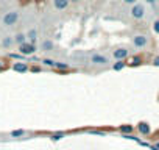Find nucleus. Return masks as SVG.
<instances>
[{
	"mask_svg": "<svg viewBox=\"0 0 159 150\" xmlns=\"http://www.w3.org/2000/svg\"><path fill=\"white\" fill-rule=\"evenodd\" d=\"M129 14H131V17H133L134 21H140V19L145 17V7H143L142 3H136V5L131 7Z\"/></svg>",
	"mask_w": 159,
	"mask_h": 150,
	"instance_id": "f257e3e1",
	"label": "nucleus"
},
{
	"mask_svg": "<svg viewBox=\"0 0 159 150\" xmlns=\"http://www.w3.org/2000/svg\"><path fill=\"white\" fill-rule=\"evenodd\" d=\"M131 42H133V45H134L136 49H143V47H147V45H148L150 39H148V36H147V35L139 33V35H134V36H133Z\"/></svg>",
	"mask_w": 159,
	"mask_h": 150,
	"instance_id": "f03ea898",
	"label": "nucleus"
},
{
	"mask_svg": "<svg viewBox=\"0 0 159 150\" xmlns=\"http://www.w3.org/2000/svg\"><path fill=\"white\" fill-rule=\"evenodd\" d=\"M17 21H19V13H17V11H8V13L3 16V19H2L3 25H7V27L16 25Z\"/></svg>",
	"mask_w": 159,
	"mask_h": 150,
	"instance_id": "7ed1b4c3",
	"label": "nucleus"
},
{
	"mask_svg": "<svg viewBox=\"0 0 159 150\" xmlns=\"http://www.w3.org/2000/svg\"><path fill=\"white\" fill-rule=\"evenodd\" d=\"M19 53L24 55V56H31L36 53V44H31V42H25L22 45H19Z\"/></svg>",
	"mask_w": 159,
	"mask_h": 150,
	"instance_id": "20e7f679",
	"label": "nucleus"
},
{
	"mask_svg": "<svg viewBox=\"0 0 159 150\" xmlns=\"http://www.w3.org/2000/svg\"><path fill=\"white\" fill-rule=\"evenodd\" d=\"M112 56H114V59L116 61H126L128 58H129V52H128V49H125V47H119V49H116L114 52H112Z\"/></svg>",
	"mask_w": 159,
	"mask_h": 150,
	"instance_id": "39448f33",
	"label": "nucleus"
},
{
	"mask_svg": "<svg viewBox=\"0 0 159 150\" xmlns=\"http://www.w3.org/2000/svg\"><path fill=\"white\" fill-rule=\"evenodd\" d=\"M91 63L95 64V66H106V64L109 63V59H108V56L103 55V53H94V55L91 56Z\"/></svg>",
	"mask_w": 159,
	"mask_h": 150,
	"instance_id": "423d86ee",
	"label": "nucleus"
},
{
	"mask_svg": "<svg viewBox=\"0 0 159 150\" xmlns=\"http://www.w3.org/2000/svg\"><path fill=\"white\" fill-rule=\"evenodd\" d=\"M13 70L14 72H19V73H25V72L30 70V66H28V63L16 61V63H13Z\"/></svg>",
	"mask_w": 159,
	"mask_h": 150,
	"instance_id": "0eeeda50",
	"label": "nucleus"
},
{
	"mask_svg": "<svg viewBox=\"0 0 159 150\" xmlns=\"http://www.w3.org/2000/svg\"><path fill=\"white\" fill-rule=\"evenodd\" d=\"M129 67H139V66H142L143 64V58L140 56V55H134V56H131V58H128V63H126Z\"/></svg>",
	"mask_w": 159,
	"mask_h": 150,
	"instance_id": "6e6552de",
	"label": "nucleus"
},
{
	"mask_svg": "<svg viewBox=\"0 0 159 150\" xmlns=\"http://www.w3.org/2000/svg\"><path fill=\"white\" fill-rule=\"evenodd\" d=\"M136 128H137V131H139L140 134H143V136L150 134V131H151V128H150V125H148L147 122H139V124L136 125Z\"/></svg>",
	"mask_w": 159,
	"mask_h": 150,
	"instance_id": "1a4fd4ad",
	"label": "nucleus"
},
{
	"mask_svg": "<svg viewBox=\"0 0 159 150\" xmlns=\"http://www.w3.org/2000/svg\"><path fill=\"white\" fill-rule=\"evenodd\" d=\"M69 5H70L69 0H53V7H55L58 11H64V10H67Z\"/></svg>",
	"mask_w": 159,
	"mask_h": 150,
	"instance_id": "9d476101",
	"label": "nucleus"
},
{
	"mask_svg": "<svg viewBox=\"0 0 159 150\" xmlns=\"http://www.w3.org/2000/svg\"><path fill=\"white\" fill-rule=\"evenodd\" d=\"M13 44H14V36H5L2 41H0V45H2L3 49H10Z\"/></svg>",
	"mask_w": 159,
	"mask_h": 150,
	"instance_id": "9b49d317",
	"label": "nucleus"
},
{
	"mask_svg": "<svg viewBox=\"0 0 159 150\" xmlns=\"http://www.w3.org/2000/svg\"><path fill=\"white\" fill-rule=\"evenodd\" d=\"M53 47H55V44H53L52 39H45V41H42V44H41V50H44V52H52Z\"/></svg>",
	"mask_w": 159,
	"mask_h": 150,
	"instance_id": "f8f14e48",
	"label": "nucleus"
},
{
	"mask_svg": "<svg viewBox=\"0 0 159 150\" xmlns=\"http://www.w3.org/2000/svg\"><path fill=\"white\" fill-rule=\"evenodd\" d=\"M119 131H120L122 134H131V133L134 131V127L129 125V124H125V125H120V127H119Z\"/></svg>",
	"mask_w": 159,
	"mask_h": 150,
	"instance_id": "ddd939ff",
	"label": "nucleus"
},
{
	"mask_svg": "<svg viewBox=\"0 0 159 150\" xmlns=\"http://www.w3.org/2000/svg\"><path fill=\"white\" fill-rule=\"evenodd\" d=\"M27 39H28V42H31V44H36L38 42V31L33 28V30H30L28 33H27Z\"/></svg>",
	"mask_w": 159,
	"mask_h": 150,
	"instance_id": "4468645a",
	"label": "nucleus"
},
{
	"mask_svg": "<svg viewBox=\"0 0 159 150\" xmlns=\"http://www.w3.org/2000/svg\"><path fill=\"white\" fill-rule=\"evenodd\" d=\"M25 42H27V35H25V33H17V35L14 36V44L22 45V44H25Z\"/></svg>",
	"mask_w": 159,
	"mask_h": 150,
	"instance_id": "2eb2a0df",
	"label": "nucleus"
},
{
	"mask_svg": "<svg viewBox=\"0 0 159 150\" xmlns=\"http://www.w3.org/2000/svg\"><path fill=\"white\" fill-rule=\"evenodd\" d=\"M55 69H56V70H59V72H67V70L70 69V66H69L67 63H62V61H56V64H55Z\"/></svg>",
	"mask_w": 159,
	"mask_h": 150,
	"instance_id": "dca6fc26",
	"label": "nucleus"
},
{
	"mask_svg": "<svg viewBox=\"0 0 159 150\" xmlns=\"http://www.w3.org/2000/svg\"><path fill=\"white\" fill-rule=\"evenodd\" d=\"M128 64H126V61H116L114 64H112V70H116V72H119V70H122V69H125Z\"/></svg>",
	"mask_w": 159,
	"mask_h": 150,
	"instance_id": "f3484780",
	"label": "nucleus"
},
{
	"mask_svg": "<svg viewBox=\"0 0 159 150\" xmlns=\"http://www.w3.org/2000/svg\"><path fill=\"white\" fill-rule=\"evenodd\" d=\"M41 63L45 64V66H48V67H55V64H56V61L52 59V58H44V59H41Z\"/></svg>",
	"mask_w": 159,
	"mask_h": 150,
	"instance_id": "a211bd4d",
	"label": "nucleus"
},
{
	"mask_svg": "<svg viewBox=\"0 0 159 150\" xmlns=\"http://www.w3.org/2000/svg\"><path fill=\"white\" fill-rule=\"evenodd\" d=\"M24 134H25V130H14V131H11V138H20Z\"/></svg>",
	"mask_w": 159,
	"mask_h": 150,
	"instance_id": "6ab92c4d",
	"label": "nucleus"
},
{
	"mask_svg": "<svg viewBox=\"0 0 159 150\" xmlns=\"http://www.w3.org/2000/svg\"><path fill=\"white\" fill-rule=\"evenodd\" d=\"M153 31H154L156 35H159V19H156V21L153 22Z\"/></svg>",
	"mask_w": 159,
	"mask_h": 150,
	"instance_id": "aec40b11",
	"label": "nucleus"
},
{
	"mask_svg": "<svg viewBox=\"0 0 159 150\" xmlns=\"http://www.w3.org/2000/svg\"><path fill=\"white\" fill-rule=\"evenodd\" d=\"M62 138H64V133H55V134L52 136L53 141H58V139H62Z\"/></svg>",
	"mask_w": 159,
	"mask_h": 150,
	"instance_id": "412c9836",
	"label": "nucleus"
},
{
	"mask_svg": "<svg viewBox=\"0 0 159 150\" xmlns=\"http://www.w3.org/2000/svg\"><path fill=\"white\" fill-rule=\"evenodd\" d=\"M122 2H123V3H126V5H131V7H133V5L139 3V0H122Z\"/></svg>",
	"mask_w": 159,
	"mask_h": 150,
	"instance_id": "4be33fe9",
	"label": "nucleus"
},
{
	"mask_svg": "<svg viewBox=\"0 0 159 150\" xmlns=\"http://www.w3.org/2000/svg\"><path fill=\"white\" fill-rule=\"evenodd\" d=\"M10 56L14 58V59H22L24 58V55H20V53H10Z\"/></svg>",
	"mask_w": 159,
	"mask_h": 150,
	"instance_id": "5701e85b",
	"label": "nucleus"
},
{
	"mask_svg": "<svg viewBox=\"0 0 159 150\" xmlns=\"http://www.w3.org/2000/svg\"><path fill=\"white\" fill-rule=\"evenodd\" d=\"M123 138H125V139H131V141H137V142H139V139H137L134 134H123Z\"/></svg>",
	"mask_w": 159,
	"mask_h": 150,
	"instance_id": "b1692460",
	"label": "nucleus"
},
{
	"mask_svg": "<svg viewBox=\"0 0 159 150\" xmlns=\"http://www.w3.org/2000/svg\"><path fill=\"white\" fill-rule=\"evenodd\" d=\"M30 70H31V72H33V73H34V72H36V73H38V72H41V70H42V69H41V67H39V66H31V67H30Z\"/></svg>",
	"mask_w": 159,
	"mask_h": 150,
	"instance_id": "393cba45",
	"label": "nucleus"
},
{
	"mask_svg": "<svg viewBox=\"0 0 159 150\" xmlns=\"http://www.w3.org/2000/svg\"><path fill=\"white\" fill-rule=\"evenodd\" d=\"M151 63H153V66H154V67H159V55H157V56H154Z\"/></svg>",
	"mask_w": 159,
	"mask_h": 150,
	"instance_id": "a878e982",
	"label": "nucleus"
},
{
	"mask_svg": "<svg viewBox=\"0 0 159 150\" xmlns=\"http://www.w3.org/2000/svg\"><path fill=\"white\" fill-rule=\"evenodd\" d=\"M5 69H7V63H5L3 59H0V72L5 70Z\"/></svg>",
	"mask_w": 159,
	"mask_h": 150,
	"instance_id": "bb28decb",
	"label": "nucleus"
},
{
	"mask_svg": "<svg viewBox=\"0 0 159 150\" xmlns=\"http://www.w3.org/2000/svg\"><path fill=\"white\" fill-rule=\"evenodd\" d=\"M143 2H147L148 5H154V3H156V0H143Z\"/></svg>",
	"mask_w": 159,
	"mask_h": 150,
	"instance_id": "cd10ccee",
	"label": "nucleus"
},
{
	"mask_svg": "<svg viewBox=\"0 0 159 150\" xmlns=\"http://www.w3.org/2000/svg\"><path fill=\"white\" fill-rule=\"evenodd\" d=\"M151 148H153V150H159V142H156L154 145H151Z\"/></svg>",
	"mask_w": 159,
	"mask_h": 150,
	"instance_id": "c85d7f7f",
	"label": "nucleus"
},
{
	"mask_svg": "<svg viewBox=\"0 0 159 150\" xmlns=\"http://www.w3.org/2000/svg\"><path fill=\"white\" fill-rule=\"evenodd\" d=\"M69 2H70V3H78L80 0H69Z\"/></svg>",
	"mask_w": 159,
	"mask_h": 150,
	"instance_id": "c756f323",
	"label": "nucleus"
}]
</instances>
